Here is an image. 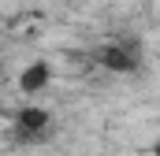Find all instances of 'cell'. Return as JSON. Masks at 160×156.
I'll return each mask as SVG.
<instances>
[{
    "label": "cell",
    "instance_id": "obj_1",
    "mask_svg": "<svg viewBox=\"0 0 160 156\" xmlns=\"http://www.w3.org/2000/svg\"><path fill=\"white\" fill-rule=\"evenodd\" d=\"M93 60L112 75H134L142 67V48L134 41H112V45H101L93 52Z\"/></svg>",
    "mask_w": 160,
    "mask_h": 156
},
{
    "label": "cell",
    "instance_id": "obj_2",
    "mask_svg": "<svg viewBox=\"0 0 160 156\" xmlns=\"http://www.w3.org/2000/svg\"><path fill=\"white\" fill-rule=\"evenodd\" d=\"M48 126H52L48 108H34V104H26V108L15 112V138L26 141V145H30V141H45Z\"/></svg>",
    "mask_w": 160,
    "mask_h": 156
},
{
    "label": "cell",
    "instance_id": "obj_3",
    "mask_svg": "<svg viewBox=\"0 0 160 156\" xmlns=\"http://www.w3.org/2000/svg\"><path fill=\"white\" fill-rule=\"evenodd\" d=\"M48 82H52V63H48V60H34V63L22 67V75H19V89H22V93H41Z\"/></svg>",
    "mask_w": 160,
    "mask_h": 156
},
{
    "label": "cell",
    "instance_id": "obj_4",
    "mask_svg": "<svg viewBox=\"0 0 160 156\" xmlns=\"http://www.w3.org/2000/svg\"><path fill=\"white\" fill-rule=\"evenodd\" d=\"M153 156H160V145H157V149H153Z\"/></svg>",
    "mask_w": 160,
    "mask_h": 156
}]
</instances>
